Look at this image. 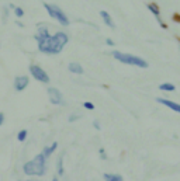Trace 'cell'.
<instances>
[{
	"mask_svg": "<svg viewBox=\"0 0 180 181\" xmlns=\"http://www.w3.org/2000/svg\"><path fill=\"white\" fill-rule=\"evenodd\" d=\"M68 35L65 32H56L55 35H49L47 40H44L42 42L38 44V49L41 51L42 53H48V55H56V53H61L63 46L68 44Z\"/></svg>",
	"mask_w": 180,
	"mask_h": 181,
	"instance_id": "obj_1",
	"label": "cell"
},
{
	"mask_svg": "<svg viewBox=\"0 0 180 181\" xmlns=\"http://www.w3.org/2000/svg\"><path fill=\"white\" fill-rule=\"evenodd\" d=\"M47 159L44 157L42 153L37 154L31 161H27L23 166V170L27 176H44L47 170Z\"/></svg>",
	"mask_w": 180,
	"mask_h": 181,
	"instance_id": "obj_2",
	"label": "cell"
},
{
	"mask_svg": "<svg viewBox=\"0 0 180 181\" xmlns=\"http://www.w3.org/2000/svg\"><path fill=\"white\" fill-rule=\"evenodd\" d=\"M113 56L117 60H120L121 63H125V65H132V66H138V68H142V69H146L149 66L146 60H143L142 58L139 56H135V55H130V53H123L115 51V52H113Z\"/></svg>",
	"mask_w": 180,
	"mask_h": 181,
	"instance_id": "obj_3",
	"label": "cell"
},
{
	"mask_svg": "<svg viewBox=\"0 0 180 181\" xmlns=\"http://www.w3.org/2000/svg\"><path fill=\"white\" fill-rule=\"evenodd\" d=\"M44 7L49 16L52 17V18H55V20H58V23H61V24L65 25V27L69 25V18L66 17L65 13L62 11V8H59L58 6H55V4H48V3H44Z\"/></svg>",
	"mask_w": 180,
	"mask_h": 181,
	"instance_id": "obj_4",
	"label": "cell"
},
{
	"mask_svg": "<svg viewBox=\"0 0 180 181\" xmlns=\"http://www.w3.org/2000/svg\"><path fill=\"white\" fill-rule=\"evenodd\" d=\"M30 72H31V76H33L35 80L41 81V83H49L48 73L45 72L41 66H38V65H31V66H30Z\"/></svg>",
	"mask_w": 180,
	"mask_h": 181,
	"instance_id": "obj_5",
	"label": "cell"
},
{
	"mask_svg": "<svg viewBox=\"0 0 180 181\" xmlns=\"http://www.w3.org/2000/svg\"><path fill=\"white\" fill-rule=\"evenodd\" d=\"M48 94H49V101L51 104L53 105H61L63 104V100H62V93L59 91L55 87H49L48 89Z\"/></svg>",
	"mask_w": 180,
	"mask_h": 181,
	"instance_id": "obj_6",
	"label": "cell"
},
{
	"mask_svg": "<svg viewBox=\"0 0 180 181\" xmlns=\"http://www.w3.org/2000/svg\"><path fill=\"white\" fill-rule=\"evenodd\" d=\"M28 83H30L28 76H17L16 79H14V89H16L17 91H23V90L28 86Z\"/></svg>",
	"mask_w": 180,
	"mask_h": 181,
	"instance_id": "obj_7",
	"label": "cell"
},
{
	"mask_svg": "<svg viewBox=\"0 0 180 181\" xmlns=\"http://www.w3.org/2000/svg\"><path fill=\"white\" fill-rule=\"evenodd\" d=\"M148 8L151 10V13H153V14H155L156 20H158V23H159L160 27L166 28V24H165V23H162V20H160V10H159V7H158V4H155V3H149V4H148Z\"/></svg>",
	"mask_w": 180,
	"mask_h": 181,
	"instance_id": "obj_8",
	"label": "cell"
},
{
	"mask_svg": "<svg viewBox=\"0 0 180 181\" xmlns=\"http://www.w3.org/2000/svg\"><path fill=\"white\" fill-rule=\"evenodd\" d=\"M156 101L160 103V104L166 105V107H169L170 110H173V111H176V113L180 114V104H176V103H173V101H170V100H166V98H156Z\"/></svg>",
	"mask_w": 180,
	"mask_h": 181,
	"instance_id": "obj_9",
	"label": "cell"
},
{
	"mask_svg": "<svg viewBox=\"0 0 180 181\" xmlns=\"http://www.w3.org/2000/svg\"><path fill=\"white\" fill-rule=\"evenodd\" d=\"M100 16H101L103 21L107 24V27H110V28H115V24H114V21H113V18H111V16L108 14V13L106 11V10H101L100 11Z\"/></svg>",
	"mask_w": 180,
	"mask_h": 181,
	"instance_id": "obj_10",
	"label": "cell"
},
{
	"mask_svg": "<svg viewBox=\"0 0 180 181\" xmlns=\"http://www.w3.org/2000/svg\"><path fill=\"white\" fill-rule=\"evenodd\" d=\"M49 37V31L47 28H40L38 30V32H37V35H35V40H37V42L40 44V42H42L44 40H47Z\"/></svg>",
	"mask_w": 180,
	"mask_h": 181,
	"instance_id": "obj_11",
	"label": "cell"
},
{
	"mask_svg": "<svg viewBox=\"0 0 180 181\" xmlns=\"http://www.w3.org/2000/svg\"><path fill=\"white\" fill-rule=\"evenodd\" d=\"M68 69H69V72L75 73V75H83V68H82V65H79V63H69V66H68Z\"/></svg>",
	"mask_w": 180,
	"mask_h": 181,
	"instance_id": "obj_12",
	"label": "cell"
},
{
	"mask_svg": "<svg viewBox=\"0 0 180 181\" xmlns=\"http://www.w3.org/2000/svg\"><path fill=\"white\" fill-rule=\"evenodd\" d=\"M58 148V142H53L51 146H47V148H44V150H42V154H44L45 159H48L51 154H52L53 152H55V149Z\"/></svg>",
	"mask_w": 180,
	"mask_h": 181,
	"instance_id": "obj_13",
	"label": "cell"
},
{
	"mask_svg": "<svg viewBox=\"0 0 180 181\" xmlns=\"http://www.w3.org/2000/svg\"><path fill=\"white\" fill-rule=\"evenodd\" d=\"M104 180L106 181H124L123 176H120V174H110V173H106L104 176Z\"/></svg>",
	"mask_w": 180,
	"mask_h": 181,
	"instance_id": "obj_14",
	"label": "cell"
},
{
	"mask_svg": "<svg viewBox=\"0 0 180 181\" xmlns=\"http://www.w3.org/2000/svg\"><path fill=\"white\" fill-rule=\"evenodd\" d=\"M159 89L162 90V91H175L176 87H175V84H172V83H162V84L159 86Z\"/></svg>",
	"mask_w": 180,
	"mask_h": 181,
	"instance_id": "obj_15",
	"label": "cell"
},
{
	"mask_svg": "<svg viewBox=\"0 0 180 181\" xmlns=\"http://www.w3.org/2000/svg\"><path fill=\"white\" fill-rule=\"evenodd\" d=\"M27 135H28V131H27V129H21L20 132H18V135H17V141L24 142L25 139H27Z\"/></svg>",
	"mask_w": 180,
	"mask_h": 181,
	"instance_id": "obj_16",
	"label": "cell"
},
{
	"mask_svg": "<svg viewBox=\"0 0 180 181\" xmlns=\"http://www.w3.org/2000/svg\"><path fill=\"white\" fill-rule=\"evenodd\" d=\"M58 174H59V176L63 174V159H62V157L58 159Z\"/></svg>",
	"mask_w": 180,
	"mask_h": 181,
	"instance_id": "obj_17",
	"label": "cell"
},
{
	"mask_svg": "<svg viewBox=\"0 0 180 181\" xmlns=\"http://www.w3.org/2000/svg\"><path fill=\"white\" fill-rule=\"evenodd\" d=\"M14 13H16V16L20 17V18L24 16V10H23L21 7H14Z\"/></svg>",
	"mask_w": 180,
	"mask_h": 181,
	"instance_id": "obj_18",
	"label": "cell"
},
{
	"mask_svg": "<svg viewBox=\"0 0 180 181\" xmlns=\"http://www.w3.org/2000/svg\"><path fill=\"white\" fill-rule=\"evenodd\" d=\"M83 107L86 110H94V104L90 103V101H85V103H83Z\"/></svg>",
	"mask_w": 180,
	"mask_h": 181,
	"instance_id": "obj_19",
	"label": "cell"
},
{
	"mask_svg": "<svg viewBox=\"0 0 180 181\" xmlns=\"http://www.w3.org/2000/svg\"><path fill=\"white\" fill-rule=\"evenodd\" d=\"M78 118H80V115H70V117H69V122H73V121H76Z\"/></svg>",
	"mask_w": 180,
	"mask_h": 181,
	"instance_id": "obj_20",
	"label": "cell"
},
{
	"mask_svg": "<svg viewBox=\"0 0 180 181\" xmlns=\"http://www.w3.org/2000/svg\"><path fill=\"white\" fill-rule=\"evenodd\" d=\"M93 126H94L96 129H101V126H100V124H98L97 121H94V122H93Z\"/></svg>",
	"mask_w": 180,
	"mask_h": 181,
	"instance_id": "obj_21",
	"label": "cell"
},
{
	"mask_svg": "<svg viewBox=\"0 0 180 181\" xmlns=\"http://www.w3.org/2000/svg\"><path fill=\"white\" fill-rule=\"evenodd\" d=\"M106 42H107V45H110V46H113V45H114V42H113V40H110V38H107V40H106Z\"/></svg>",
	"mask_w": 180,
	"mask_h": 181,
	"instance_id": "obj_22",
	"label": "cell"
},
{
	"mask_svg": "<svg viewBox=\"0 0 180 181\" xmlns=\"http://www.w3.org/2000/svg\"><path fill=\"white\" fill-rule=\"evenodd\" d=\"M4 122V114L3 113H0V125Z\"/></svg>",
	"mask_w": 180,
	"mask_h": 181,
	"instance_id": "obj_23",
	"label": "cell"
},
{
	"mask_svg": "<svg viewBox=\"0 0 180 181\" xmlns=\"http://www.w3.org/2000/svg\"><path fill=\"white\" fill-rule=\"evenodd\" d=\"M100 154H101V159H106V154H104V149H100Z\"/></svg>",
	"mask_w": 180,
	"mask_h": 181,
	"instance_id": "obj_24",
	"label": "cell"
},
{
	"mask_svg": "<svg viewBox=\"0 0 180 181\" xmlns=\"http://www.w3.org/2000/svg\"><path fill=\"white\" fill-rule=\"evenodd\" d=\"M52 181H59V180H58V177H53V178H52Z\"/></svg>",
	"mask_w": 180,
	"mask_h": 181,
	"instance_id": "obj_25",
	"label": "cell"
},
{
	"mask_svg": "<svg viewBox=\"0 0 180 181\" xmlns=\"http://www.w3.org/2000/svg\"><path fill=\"white\" fill-rule=\"evenodd\" d=\"M28 181H33V180H28Z\"/></svg>",
	"mask_w": 180,
	"mask_h": 181,
	"instance_id": "obj_26",
	"label": "cell"
}]
</instances>
